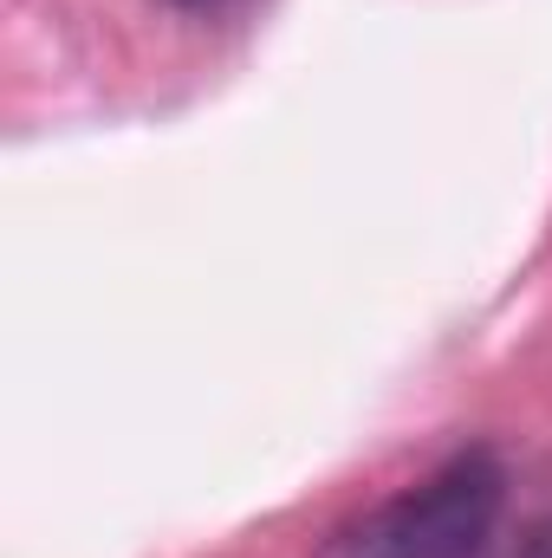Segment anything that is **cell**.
Returning <instances> with one entry per match:
<instances>
[{
  "mask_svg": "<svg viewBox=\"0 0 552 558\" xmlns=\"http://www.w3.org/2000/svg\"><path fill=\"white\" fill-rule=\"evenodd\" d=\"M507 507V474L488 448H461L422 487L384 500L338 539V558H481Z\"/></svg>",
  "mask_w": 552,
  "mask_h": 558,
  "instance_id": "1",
  "label": "cell"
},
{
  "mask_svg": "<svg viewBox=\"0 0 552 558\" xmlns=\"http://www.w3.org/2000/svg\"><path fill=\"white\" fill-rule=\"evenodd\" d=\"M514 558H552V526H533V533L514 546Z\"/></svg>",
  "mask_w": 552,
  "mask_h": 558,
  "instance_id": "2",
  "label": "cell"
},
{
  "mask_svg": "<svg viewBox=\"0 0 552 558\" xmlns=\"http://www.w3.org/2000/svg\"><path fill=\"white\" fill-rule=\"evenodd\" d=\"M169 7H182V13H228V7H241V0H169Z\"/></svg>",
  "mask_w": 552,
  "mask_h": 558,
  "instance_id": "3",
  "label": "cell"
}]
</instances>
